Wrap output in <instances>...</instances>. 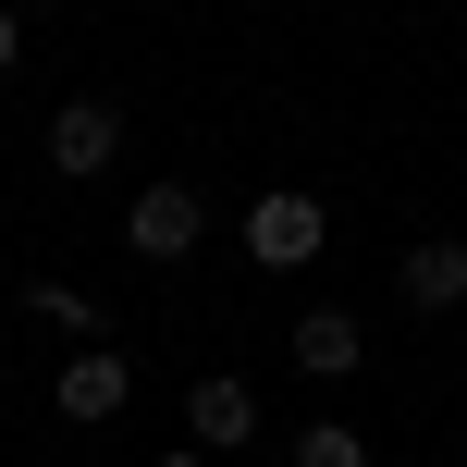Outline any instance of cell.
<instances>
[{"mask_svg":"<svg viewBox=\"0 0 467 467\" xmlns=\"http://www.w3.org/2000/svg\"><path fill=\"white\" fill-rule=\"evenodd\" d=\"M25 307H37V320H62V332H87V345H99V307L74 296V283H25Z\"/></svg>","mask_w":467,"mask_h":467,"instance_id":"8","label":"cell"},{"mask_svg":"<svg viewBox=\"0 0 467 467\" xmlns=\"http://www.w3.org/2000/svg\"><path fill=\"white\" fill-rule=\"evenodd\" d=\"M185 431H197V455H234V443L258 431V394H246L234 369H197V381H185Z\"/></svg>","mask_w":467,"mask_h":467,"instance_id":"5","label":"cell"},{"mask_svg":"<svg viewBox=\"0 0 467 467\" xmlns=\"http://www.w3.org/2000/svg\"><path fill=\"white\" fill-rule=\"evenodd\" d=\"M13 49H25V13H0V74H13Z\"/></svg>","mask_w":467,"mask_h":467,"instance_id":"10","label":"cell"},{"mask_svg":"<svg viewBox=\"0 0 467 467\" xmlns=\"http://www.w3.org/2000/svg\"><path fill=\"white\" fill-rule=\"evenodd\" d=\"M320 246H332V210H320L307 185H271V197L246 210V258H258V271H307Z\"/></svg>","mask_w":467,"mask_h":467,"instance_id":"1","label":"cell"},{"mask_svg":"<svg viewBox=\"0 0 467 467\" xmlns=\"http://www.w3.org/2000/svg\"><path fill=\"white\" fill-rule=\"evenodd\" d=\"M123 394H136V369H123L111 345H74V357H62V381H49V406H62V419H87V431H99V419H123Z\"/></svg>","mask_w":467,"mask_h":467,"instance_id":"4","label":"cell"},{"mask_svg":"<svg viewBox=\"0 0 467 467\" xmlns=\"http://www.w3.org/2000/svg\"><path fill=\"white\" fill-rule=\"evenodd\" d=\"M357 357H369L357 307H307V320H296V369L307 381H357Z\"/></svg>","mask_w":467,"mask_h":467,"instance_id":"6","label":"cell"},{"mask_svg":"<svg viewBox=\"0 0 467 467\" xmlns=\"http://www.w3.org/2000/svg\"><path fill=\"white\" fill-rule=\"evenodd\" d=\"M161 467H210V455H197V443H185V455H161Z\"/></svg>","mask_w":467,"mask_h":467,"instance_id":"11","label":"cell"},{"mask_svg":"<svg viewBox=\"0 0 467 467\" xmlns=\"http://www.w3.org/2000/svg\"><path fill=\"white\" fill-rule=\"evenodd\" d=\"M111 161H123V111L111 99H62V111H49V172L87 185V172H111Z\"/></svg>","mask_w":467,"mask_h":467,"instance_id":"2","label":"cell"},{"mask_svg":"<svg viewBox=\"0 0 467 467\" xmlns=\"http://www.w3.org/2000/svg\"><path fill=\"white\" fill-rule=\"evenodd\" d=\"M197 234H210L197 185H148L136 210H123V246H136V258H197Z\"/></svg>","mask_w":467,"mask_h":467,"instance_id":"3","label":"cell"},{"mask_svg":"<svg viewBox=\"0 0 467 467\" xmlns=\"http://www.w3.org/2000/svg\"><path fill=\"white\" fill-rule=\"evenodd\" d=\"M394 283H406V307H467V246H455V234H431V246L394 258Z\"/></svg>","mask_w":467,"mask_h":467,"instance_id":"7","label":"cell"},{"mask_svg":"<svg viewBox=\"0 0 467 467\" xmlns=\"http://www.w3.org/2000/svg\"><path fill=\"white\" fill-rule=\"evenodd\" d=\"M296 467H369V443L357 431H296Z\"/></svg>","mask_w":467,"mask_h":467,"instance_id":"9","label":"cell"},{"mask_svg":"<svg viewBox=\"0 0 467 467\" xmlns=\"http://www.w3.org/2000/svg\"><path fill=\"white\" fill-rule=\"evenodd\" d=\"M25 13H62V0H25Z\"/></svg>","mask_w":467,"mask_h":467,"instance_id":"12","label":"cell"}]
</instances>
